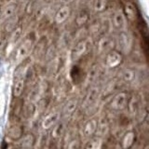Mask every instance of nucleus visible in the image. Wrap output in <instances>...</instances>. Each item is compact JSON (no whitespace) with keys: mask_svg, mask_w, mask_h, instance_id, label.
Instances as JSON below:
<instances>
[{"mask_svg":"<svg viewBox=\"0 0 149 149\" xmlns=\"http://www.w3.org/2000/svg\"><path fill=\"white\" fill-rule=\"evenodd\" d=\"M36 40L35 33H30L21 41L14 51V61L16 63H22V61L28 58L34 48Z\"/></svg>","mask_w":149,"mask_h":149,"instance_id":"nucleus-1","label":"nucleus"},{"mask_svg":"<svg viewBox=\"0 0 149 149\" xmlns=\"http://www.w3.org/2000/svg\"><path fill=\"white\" fill-rule=\"evenodd\" d=\"M92 47V40L91 36L85 37L80 40L77 41L74 45V48L71 51V60L74 63L83 59L88 54Z\"/></svg>","mask_w":149,"mask_h":149,"instance_id":"nucleus-2","label":"nucleus"},{"mask_svg":"<svg viewBox=\"0 0 149 149\" xmlns=\"http://www.w3.org/2000/svg\"><path fill=\"white\" fill-rule=\"evenodd\" d=\"M130 94L127 91H120L113 95L109 102V109L115 112H122L127 109Z\"/></svg>","mask_w":149,"mask_h":149,"instance_id":"nucleus-3","label":"nucleus"},{"mask_svg":"<svg viewBox=\"0 0 149 149\" xmlns=\"http://www.w3.org/2000/svg\"><path fill=\"white\" fill-rule=\"evenodd\" d=\"M101 97V88L98 86L97 84H92V85L88 86V88L86 92L84 99L82 101V108L85 110H88L91 107H93L96 102Z\"/></svg>","mask_w":149,"mask_h":149,"instance_id":"nucleus-4","label":"nucleus"},{"mask_svg":"<svg viewBox=\"0 0 149 149\" xmlns=\"http://www.w3.org/2000/svg\"><path fill=\"white\" fill-rule=\"evenodd\" d=\"M116 46L119 47L118 50L123 55L129 54L133 49V38L130 34L125 31L118 32V38H116Z\"/></svg>","mask_w":149,"mask_h":149,"instance_id":"nucleus-5","label":"nucleus"},{"mask_svg":"<svg viewBox=\"0 0 149 149\" xmlns=\"http://www.w3.org/2000/svg\"><path fill=\"white\" fill-rule=\"evenodd\" d=\"M114 49H116V38L113 36L106 34L99 36L96 43V49L98 53L104 55Z\"/></svg>","mask_w":149,"mask_h":149,"instance_id":"nucleus-6","label":"nucleus"},{"mask_svg":"<svg viewBox=\"0 0 149 149\" xmlns=\"http://www.w3.org/2000/svg\"><path fill=\"white\" fill-rule=\"evenodd\" d=\"M124 55L118 49H114L104 54V65L108 69H116L123 63Z\"/></svg>","mask_w":149,"mask_h":149,"instance_id":"nucleus-7","label":"nucleus"},{"mask_svg":"<svg viewBox=\"0 0 149 149\" xmlns=\"http://www.w3.org/2000/svg\"><path fill=\"white\" fill-rule=\"evenodd\" d=\"M61 118H62L61 109H54L42 116L40 121V127L44 132H48Z\"/></svg>","mask_w":149,"mask_h":149,"instance_id":"nucleus-8","label":"nucleus"},{"mask_svg":"<svg viewBox=\"0 0 149 149\" xmlns=\"http://www.w3.org/2000/svg\"><path fill=\"white\" fill-rule=\"evenodd\" d=\"M79 106V98L77 96H73L63 102V107L61 108L62 118L69 119L77 111Z\"/></svg>","mask_w":149,"mask_h":149,"instance_id":"nucleus-9","label":"nucleus"},{"mask_svg":"<svg viewBox=\"0 0 149 149\" xmlns=\"http://www.w3.org/2000/svg\"><path fill=\"white\" fill-rule=\"evenodd\" d=\"M68 127V119L61 118L50 130V140L54 143H57L59 140H63L65 132Z\"/></svg>","mask_w":149,"mask_h":149,"instance_id":"nucleus-10","label":"nucleus"},{"mask_svg":"<svg viewBox=\"0 0 149 149\" xmlns=\"http://www.w3.org/2000/svg\"><path fill=\"white\" fill-rule=\"evenodd\" d=\"M72 7L68 4L62 5L55 12L53 17V22L56 25H61L66 22L69 17L72 15Z\"/></svg>","mask_w":149,"mask_h":149,"instance_id":"nucleus-11","label":"nucleus"},{"mask_svg":"<svg viewBox=\"0 0 149 149\" xmlns=\"http://www.w3.org/2000/svg\"><path fill=\"white\" fill-rule=\"evenodd\" d=\"M101 74V66L99 63H92L90 68H88V72L85 73V77H84V81L86 85L88 87L92 85V84H95L96 80H98Z\"/></svg>","mask_w":149,"mask_h":149,"instance_id":"nucleus-12","label":"nucleus"},{"mask_svg":"<svg viewBox=\"0 0 149 149\" xmlns=\"http://www.w3.org/2000/svg\"><path fill=\"white\" fill-rule=\"evenodd\" d=\"M111 26L116 31H125L127 26V19H126L123 11L118 10L113 13L110 22Z\"/></svg>","mask_w":149,"mask_h":149,"instance_id":"nucleus-13","label":"nucleus"},{"mask_svg":"<svg viewBox=\"0 0 149 149\" xmlns=\"http://www.w3.org/2000/svg\"><path fill=\"white\" fill-rule=\"evenodd\" d=\"M123 13L130 22H137L139 19V10L134 3L127 1L124 4L123 7Z\"/></svg>","mask_w":149,"mask_h":149,"instance_id":"nucleus-14","label":"nucleus"},{"mask_svg":"<svg viewBox=\"0 0 149 149\" xmlns=\"http://www.w3.org/2000/svg\"><path fill=\"white\" fill-rule=\"evenodd\" d=\"M26 88V82L25 79L22 74H17L14 78L13 86H12V97L13 98H21L24 93Z\"/></svg>","mask_w":149,"mask_h":149,"instance_id":"nucleus-15","label":"nucleus"},{"mask_svg":"<svg viewBox=\"0 0 149 149\" xmlns=\"http://www.w3.org/2000/svg\"><path fill=\"white\" fill-rule=\"evenodd\" d=\"M48 48V41L47 38L44 36H42L41 38L38 39V41L35 42L34 48H33V56L36 59V60H40L44 57L46 49Z\"/></svg>","mask_w":149,"mask_h":149,"instance_id":"nucleus-16","label":"nucleus"},{"mask_svg":"<svg viewBox=\"0 0 149 149\" xmlns=\"http://www.w3.org/2000/svg\"><path fill=\"white\" fill-rule=\"evenodd\" d=\"M24 133L23 127L17 122L12 123L7 130V137L13 142H17Z\"/></svg>","mask_w":149,"mask_h":149,"instance_id":"nucleus-17","label":"nucleus"},{"mask_svg":"<svg viewBox=\"0 0 149 149\" xmlns=\"http://www.w3.org/2000/svg\"><path fill=\"white\" fill-rule=\"evenodd\" d=\"M20 23H21V17L17 15V14H15L14 16L8 19H6V20L4 21L1 32H3L4 34L8 36Z\"/></svg>","mask_w":149,"mask_h":149,"instance_id":"nucleus-18","label":"nucleus"},{"mask_svg":"<svg viewBox=\"0 0 149 149\" xmlns=\"http://www.w3.org/2000/svg\"><path fill=\"white\" fill-rule=\"evenodd\" d=\"M98 125V118H91L90 119H88L83 125L82 128V132L84 137L90 138L95 135V132L97 129Z\"/></svg>","mask_w":149,"mask_h":149,"instance_id":"nucleus-19","label":"nucleus"},{"mask_svg":"<svg viewBox=\"0 0 149 149\" xmlns=\"http://www.w3.org/2000/svg\"><path fill=\"white\" fill-rule=\"evenodd\" d=\"M109 130H110V123L108 118L106 116H102V118H98V125L95 132L96 136L104 138L109 133Z\"/></svg>","mask_w":149,"mask_h":149,"instance_id":"nucleus-20","label":"nucleus"},{"mask_svg":"<svg viewBox=\"0 0 149 149\" xmlns=\"http://www.w3.org/2000/svg\"><path fill=\"white\" fill-rule=\"evenodd\" d=\"M141 104H142V102H141V98H140L139 95L135 94L132 96H130L128 106H127L129 113L132 116H136L140 112V110L142 109Z\"/></svg>","mask_w":149,"mask_h":149,"instance_id":"nucleus-21","label":"nucleus"},{"mask_svg":"<svg viewBox=\"0 0 149 149\" xmlns=\"http://www.w3.org/2000/svg\"><path fill=\"white\" fill-rule=\"evenodd\" d=\"M135 141H136V132L132 130H127L120 139V147L123 149L132 148Z\"/></svg>","mask_w":149,"mask_h":149,"instance_id":"nucleus-22","label":"nucleus"},{"mask_svg":"<svg viewBox=\"0 0 149 149\" xmlns=\"http://www.w3.org/2000/svg\"><path fill=\"white\" fill-rule=\"evenodd\" d=\"M19 143V146L23 148H32L35 146L36 143V137L34 133L27 132L23 133L22 136L17 141Z\"/></svg>","mask_w":149,"mask_h":149,"instance_id":"nucleus-23","label":"nucleus"},{"mask_svg":"<svg viewBox=\"0 0 149 149\" xmlns=\"http://www.w3.org/2000/svg\"><path fill=\"white\" fill-rule=\"evenodd\" d=\"M70 77H71L73 83L74 85L83 83L84 77H85V73L77 64H74L71 70H70Z\"/></svg>","mask_w":149,"mask_h":149,"instance_id":"nucleus-24","label":"nucleus"},{"mask_svg":"<svg viewBox=\"0 0 149 149\" xmlns=\"http://www.w3.org/2000/svg\"><path fill=\"white\" fill-rule=\"evenodd\" d=\"M91 21V13L86 9H81L79 10L76 17H74V24L77 28L88 25V23Z\"/></svg>","mask_w":149,"mask_h":149,"instance_id":"nucleus-25","label":"nucleus"},{"mask_svg":"<svg viewBox=\"0 0 149 149\" xmlns=\"http://www.w3.org/2000/svg\"><path fill=\"white\" fill-rule=\"evenodd\" d=\"M118 74H119L118 76L119 80L125 83H133L135 81V79H136V71L130 67L123 68L118 73Z\"/></svg>","mask_w":149,"mask_h":149,"instance_id":"nucleus-26","label":"nucleus"},{"mask_svg":"<svg viewBox=\"0 0 149 149\" xmlns=\"http://www.w3.org/2000/svg\"><path fill=\"white\" fill-rule=\"evenodd\" d=\"M18 10V4L15 2H10L8 3L6 7L2 8L1 14H0V20L5 21L6 19H8L12 16H14L15 14H17Z\"/></svg>","mask_w":149,"mask_h":149,"instance_id":"nucleus-27","label":"nucleus"},{"mask_svg":"<svg viewBox=\"0 0 149 149\" xmlns=\"http://www.w3.org/2000/svg\"><path fill=\"white\" fill-rule=\"evenodd\" d=\"M36 115V104L34 102L27 101V102L22 106V116L25 119H31L35 116Z\"/></svg>","mask_w":149,"mask_h":149,"instance_id":"nucleus-28","label":"nucleus"},{"mask_svg":"<svg viewBox=\"0 0 149 149\" xmlns=\"http://www.w3.org/2000/svg\"><path fill=\"white\" fill-rule=\"evenodd\" d=\"M104 138L98 137L96 135L92 137H90L88 140L86 142V143L84 144V148L86 149H101L104 146V142H102Z\"/></svg>","mask_w":149,"mask_h":149,"instance_id":"nucleus-29","label":"nucleus"},{"mask_svg":"<svg viewBox=\"0 0 149 149\" xmlns=\"http://www.w3.org/2000/svg\"><path fill=\"white\" fill-rule=\"evenodd\" d=\"M110 0H93L92 10L94 13L101 14L107 10L109 7Z\"/></svg>","mask_w":149,"mask_h":149,"instance_id":"nucleus-30","label":"nucleus"},{"mask_svg":"<svg viewBox=\"0 0 149 149\" xmlns=\"http://www.w3.org/2000/svg\"><path fill=\"white\" fill-rule=\"evenodd\" d=\"M22 25L19 24L15 29H14L10 34L8 36V39L7 41L8 43H11V44H15L17 43V41L19 40L22 37Z\"/></svg>","mask_w":149,"mask_h":149,"instance_id":"nucleus-31","label":"nucleus"},{"mask_svg":"<svg viewBox=\"0 0 149 149\" xmlns=\"http://www.w3.org/2000/svg\"><path fill=\"white\" fill-rule=\"evenodd\" d=\"M116 88V81L115 80H111L106 85L101 88V96H109L112 93L114 92V91Z\"/></svg>","mask_w":149,"mask_h":149,"instance_id":"nucleus-32","label":"nucleus"},{"mask_svg":"<svg viewBox=\"0 0 149 149\" xmlns=\"http://www.w3.org/2000/svg\"><path fill=\"white\" fill-rule=\"evenodd\" d=\"M66 147L68 149H77L81 147V142L80 139L77 136H74L68 141V143L66 144Z\"/></svg>","mask_w":149,"mask_h":149,"instance_id":"nucleus-33","label":"nucleus"},{"mask_svg":"<svg viewBox=\"0 0 149 149\" xmlns=\"http://www.w3.org/2000/svg\"><path fill=\"white\" fill-rule=\"evenodd\" d=\"M36 8V0H28L25 6V9H24L25 14L29 16L32 15V14L35 12Z\"/></svg>","mask_w":149,"mask_h":149,"instance_id":"nucleus-34","label":"nucleus"},{"mask_svg":"<svg viewBox=\"0 0 149 149\" xmlns=\"http://www.w3.org/2000/svg\"><path fill=\"white\" fill-rule=\"evenodd\" d=\"M20 1H22V2H24V1H26V2H27V1H28V0H20Z\"/></svg>","mask_w":149,"mask_h":149,"instance_id":"nucleus-35","label":"nucleus"},{"mask_svg":"<svg viewBox=\"0 0 149 149\" xmlns=\"http://www.w3.org/2000/svg\"><path fill=\"white\" fill-rule=\"evenodd\" d=\"M63 1H67V0H63Z\"/></svg>","mask_w":149,"mask_h":149,"instance_id":"nucleus-36","label":"nucleus"}]
</instances>
